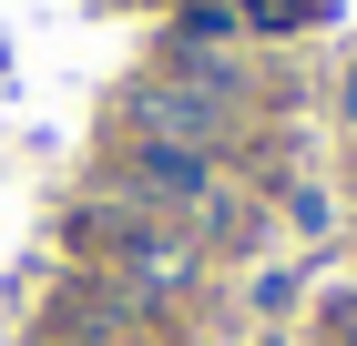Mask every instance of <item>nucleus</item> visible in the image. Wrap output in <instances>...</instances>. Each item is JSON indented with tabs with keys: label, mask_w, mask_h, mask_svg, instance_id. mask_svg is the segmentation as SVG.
Instances as JSON below:
<instances>
[{
	"label": "nucleus",
	"mask_w": 357,
	"mask_h": 346,
	"mask_svg": "<svg viewBox=\"0 0 357 346\" xmlns=\"http://www.w3.org/2000/svg\"><path fill=\"white\" fill-rule=\"evenodd\" d=\"M215 123H225V81H215V72H194V81H153V92H143V133H153V143H184V153H194Z\"/></svg>",
	"instance_id": "1"
},
{
	"label": "nucleus",
	"mask_w": 357,
	"mask_h": 346,
	"mask_svg": "<svg viewBox=\"0 0 357 346\" xmlns=\"http://www.w3.org/2000/svg\"><path fill=\"white\" fill-rule=\"evenodd\" d=\"M133 184L153 194V204H194V194H204V153H184V143H143Z\"/></svg>",
	"instance_id": "2"
},
{
	"label": "nucleus",
	"mask_w": 357,
	"mask_h": 346,
	"mask_svg": "<svg viewBox=\"0 0 357 346\" xmlns=\"http://www.w3.org/2000/svg\"><path fill=\"white\" fill-rule=\"evenodd\" d=\"M255 21H296V0H255Z\"/></svg>",
	"instance_id": "3"
}]
</instances>
